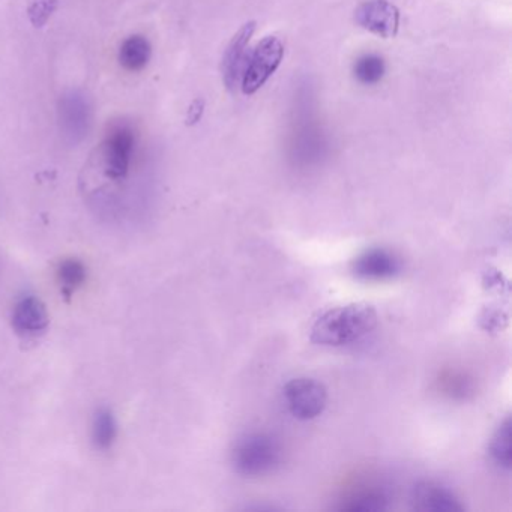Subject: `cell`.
I'll list each match as a JSON object with an SVG mask.
<instances>
[{
    "label": "cell",
    "mask_w": 512,
    "mask_h": 512,
    "mask_svg": "<svg viewBox=\"0 0 512 512\" xmlns=\"http://www.w3.org/2000/svg\"><path fill=\"white\" fill-rule=\"evenodd\" d=\"M376 310L368 304H347L325 311L311 328L317 346L344 347L358 343L377 326Z\"/></svg>",
    "instance_id": "cell-1"
},
{
    "label": "cell",
    "mask_w": 512,
    "mask_h": 512,
    "mask_svg": "<svg viewBox=\"0 0 512 512\" xmlns=\"http://www.w3.org/2000/svg\"><path fill=\"white\" fill-rule=\"evenodd\" d=\"M233 466L244 476H263L281 460L280 443L268 433H250L233 449Z\"/></svg>",
    "instance_id": "cell-2"
},
{
    "label": "cell",
    "mask_w": 512,
    "mask_h": 512,
    "mask_svg": "<svg viewBox=\"0 0 512 512\" xmlns=\"http://www.w3.org/2000/svg\"><path fill=\"white\" fill-rule=\"evenodd\" d=\"M284 58V46L277 37H266L248 56L242 73L241 89L245 95H254L268 83L280 68Z\"/></svg>",
    "instance_id": "cell-3"
},
{
    "label": "cell",
    "mask_w": 512,
    "mask_h": 512,
    "mask_svg": "<svg viewBox=\"0 0 512 512\" xmlns=\"http://www.w3.org/2000/svg\"><path fill=\"white\" fill-rule=\"evenodd\" d=\"M284 401L293 418L311 421L322 415L328 403V391L319 380L296 377L283 388Z\"/></svg>",
    "instance_id": "cell-4"
},
{
    "label": "cell",
    "mask_w": 512,
    "mask_h": 512,
    "mask_svg": "<svg viewBox=\"0 0 512 512\" xmlns=\"http://www.w3.org/2000/svg\"><path fill=\"white\" fill-rule=\"evenodd\" d=\"M355 22L380 38H394L400 28V11L388 0H367L355 11Z\"/></svg>",
    "instance_id": "cell-5"
},
{
    "label": "cell",
    "mask_w": 512,
    "mask_h": 512,
    "mask_svg": "<svg viewBox=\"0 0 512 512\" xmlns=\"http://www.w3.org/2000/svg\"><path fill=\"white\" fill-rule=\"evenodd\" d=\"M134 151V134L130 128L118 127L104 145V173L112 181H124L130 172Z\"/></svg>",
    "instance_id": "cell-6"
},
{
    "label": "cell",
    "mask_w": 512,
    "mask_h": 512,
    "mask_svg": "<svg viewBox=\"0 0 512 512\" xmlns=\"http://www.w3.org/2000/svg\"><path fill=\"white\" fill-rule=\"evenodd\" d=\"M256 32V22H248L236 32L235 37L227 46L221 61V76L223 83L230 92L241 88L242 73H244L245 61H247L248 46Z\"/></svg>",
    "instance_id": "cell-7"
},
{
    "label": "cell",
    "mask_w": 512,
    "mask_h": 512,
    "mask_svg": "<svg viewBox=\"0 0 512 512\" xmlns=\"http://www.w3.org/2000/svg\"><path fill=\"white\" fill-rule=\"evenodd\" d=\"M400 260L383 248H371L352 262V272L364 281H386L400 274Z\"/></svg>",
    "instance_id": "cell-8"
},
{
    "label": "cell",
    "mask_w": 512,
    "mask_h": 512,
    "mask_svg": "<svg viewBox=\"0 0 512 512\" xmlns=\"http://www.w3.org/2000/svg\"><path fill=\"white\" fill-rule=\"evenodd\" d=\"M50 317L46 304L38 296L26 295L14 305L11 323L22 337H37L49 326Z\"/></svg>",
    "instance_id": "cell-9"
},
{
    "label": "cell",
    "mask_w": 512,
    "mask_h": 512,
    "mask_svg": "<svg viewBox=\"0 0 512 512\" xmlns=\"http://www.w3.org/2000/svg\"><path fill=\"white\" fill-rule=\"evenodd\" d=\"M412 508L424 512L463 511L460 499L449 488L433 481H422L413 488Z\"/></svg>",
    "instance_id": "cell-10"
},
{
    "label": "cell",
    "mask_w": 512,
    "mask_h": 512,
    "mask_svg": "<svg viewBox=\"0 0 512 512\" xmlns=\"http://www.w3.org/2000/svg\"><path fill=\"white\" fill-rule=\"evenodd\" d=\"M86 278H88V269L82 260L64 259L59 262L56 268V281L61 287V293L65 298H71L76 295L83 286H85Z\"/></svg>",
    "instance_id": "cell-11"
},
{
    "label": "cell",
    "mask_w": 512,
    "mask_h": 512,
    "mask_svg": "<svg viewBox=\"0 0 512 512\" xmlns=\"http://www.w3.org/2000/svg\"><path fill=\"white\" fill-rule=\"evenodd\" d=\"M388 508V496L385 491L376 487H365L355 490L341 502L340 511L371 512L383 511Z\"/></svg>",
    "instance_id": "cell-12"
},
{
    "label": "cell",
    "mask_w": 512,
    "mask_h": 512,
    "mask_svg": "<svg viewBox=\"0 0 512 512\" xmlns=\"http://www.w3.org/2000/svg\"><path fill=\"white\" fill-rule=\"evenodd\" d=\"M152 46L143 35L127 38L119 50V62L128 71H140L149 64Z\"/></svg>",
    "instance_id": "cell-13"
},
{
    "label": "cell",
    "mask_w": 512,
    "mask_h": 512,
    "mask_svg": "<svg viewBox=\"0 0 512 512\" xmlns=\"http://www.w3.org/2000/svg\"><path fill=\"white\" fill-rule=\"evenodd\" d=\"M118 437V422L109 407H101L92 419V442L100 451H107L115 445Z\"/></svg>",
    "instance_id": "cell-14"
},
{
    "label": "cell",
    "mask_w": 512,
    "mask_h": 512,
    "mask_svg": "<svg viewBox=\"0 0 512 512\" xmlns=\"http://www.w3.org/2000/svg\"><path fill=\"white\" fill-rule=\"evenodd\" d=\"M511 428V418H506L490 442L491 460L505 470L511 469L512 464Z\"/></svg>",
    "instance_id": "cell-15"
},
{
    "label": "cell",
    "mask_w": 512,
    "mask_h": 512,
    "mask_svg": "<svg viewBox=\"0 0 512 512\" xmlns=\"http://www.w3.org/2000/svg\"><path fill=\"white\" fill-rule=\"evenodd\" d=\"M385 61L377 55H364L353 65L355 79L362 85H376L385 76Z\"/></svg>",
    "instance_id": "cell-16"
},
{
    "label": "cell",
    "mask_w": 512,
    "mask_h": 512,
    "mask_svg": "<svg viewBox=\"0 0 512 512\" xmlns=\"http://www.w3.org/2000/svg\"><path fill=\"white\" fill-rule=\"evenodd\" d=\"M59 0H31L28 16L34 28H44L50 17L58 10Z\"/></svg>",
    "instance_id": "cell-17"
},
{
    "label": "cell",
    "mask_w": 512,
    "mask_h": 512,
    "mask_svg": "<svg viewBox=\"0 0 512 512\" xmlns=\"http://www.w3.org/2000/svg\"><path fill=\"white\" fill-rule=\"evenodd\" d=\"M203 112H205V101L200 100V98L199 100H194L193 103H191V106L188 107V127H193V125L199 124L200 119H202Z\"/></svg>",
    "instance_id": "cell-18"
}]
</instances>
